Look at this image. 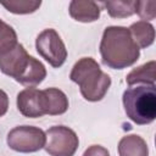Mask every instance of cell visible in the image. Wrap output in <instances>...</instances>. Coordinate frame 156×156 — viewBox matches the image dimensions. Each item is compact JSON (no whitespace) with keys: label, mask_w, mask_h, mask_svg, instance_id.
I'll list each match as a JSON object with an SVG mask.
<instances>
[{"label":"cell","mask_w":156,"mask_h":156,"mask_svg":"<svg viewBox=\"0 0 156 156\" xmlns=\"http://www.w3.org/2000/svg\"><path fill=\"white\" fill-rule=\"evenodd\" d=\"M100 55L105 66L112 69H123L139 60L140 49L134 43L127 27L110 26L102 33Z\"/></svg>","instance_id":"cell-1"},{"label":"cell","mask_w":156,"mask_h":156,"mask_svg":"<svg viewBox=\"0 0 156 156\" xmlns=\"http://www.w3.org/2000/svg\"><path fill=\"white\" fill-rule=\"evenodd\" d=\"M69 79L78 84L82 96L90 102L102 100L111 85L110 76L100 68L93 57L78 60L72 67Z\"/></svg>","instance_id":"cell-2"},{"label":"cell","mask_w":156,"mask_h":156,"mask_svg":"<svg viewBox=\"0 0 156 156\" xmlns=\"http://www.w3.org/2000/svg\"><path fill=\"white\" fill-rule=\"evenodd\" d=\"M123 107L127 117L139 126L150 124L156 118V87L135 85L124 90Z\"/></svg>","instance_id":"cell-3"},{"label":"cell","mask_w":156,"mask_h":156,"mask_svg":"<svg viewBox=\"0 0 156 156\" xmlns=\"http://www.w3.org/2000/svg\"><path fill=\"white\" fill-rule=\"evenodd\" d=\"M45 132L33 126H18L11 129L7 134L6 141L11 150L30 154L41 150L45 145Z\"/></svg>","instance_id":"cell-4"},{"label":"cell","mask_w":156,"mask_h":156,"mask_svg":"<svg viewBox=\"0 0 156 156\" xmlns=\"http://www.w3.org/2000/svg\"><path fill=\"white\" fill-rule=\"evenodd\" d=\"M44 149L50 156H73L79 139L76 132L66 126H54L45 132Z\"/></svg>","instance_id":"cell-5"},{"label":"cell","mask_w":156,"mask_h":156,"mask_svg":"<svg viewBox=\"0 0 156 156\" xmlns=\"http://www.w3.org/2000/svg\"><path fill=\"white\" fill-rule=\"evenodd\" d=\"M35 49L38 54L55 68L61 67L67 58L66 45L58 33L52 28L44 29L39 33L35 39Z\"/></svg>","instance_id":"cell-6"},{"label":"cell","mask_w":156,"mask_h":156,"mask_svg":"<svg viewBox=\"0 0 156 156\" xmlns=\"http://www.w3.org/2000/svg\"><path fill=\"white\" fill-rule=\"evenodd\" d=\"M17 108L28 118H38L46 115V99L43 90L26 88L17 94Z\"/></svg>","instance_id":"cell-7"},{"label":"cell","mask_w":156,"mask_h":156,"mask_svg":"<svg viewBox=\"0 0 156 156\" xmlns=\"http://www.w3.org/2000/svg\"><path fill=\"white\" fill-rule=\"evenodd\" d=\"M29 57L24 46L17 43L13 48L0 54V71L16 80L27 67Z\"/></svg>","instance_id":"cell-8"},{"label":"cell","mask_w":156,"mask_h":156,"mask_svg":"<svg viewBox=\"0 0 156 156\" xmlns=\"http://www.w3.org/2000/svg\"><path fill=\"white\" fill-rule=\"evenodd\" d=\"M68 11L73 20L83 23H89L99 20L101 12L98 2L88 0H72L69 2Z\"/></svg>","instance_id":"cell-9"},{"label":"cell","mask_w":156,"mask_h":156,"mask_svg":"<svg viewBox=\"0 0 156 156\" xmlns=\"http://www.w3.org/2000/svg\"><path fill=\"white\" fill-rule=\"evenodd\" d=\"M46 77V68L45 66L37 60L35 57L30 56L27 67L23 69V72L20 74V77L16 79L22 85H26L28 88H34L39 85Z\"/></svg>","instance_id":"cell-10"},{"label":"cell","mask_w":156,"mask_h":156,"mask_svg":"<svg viewBox=\"0 0 156 156\" xmlns=\"http://www.w3.org/2000/svg\"><path fill=\"white\" fill-rule=\"evenodd\" d=\"M155 68H156V62L149 61L141 66H138L136 68L132 69L127 77L126 82L129 87L133 85H155Z\"/></svg>","instance_id":"cell-11"},{"label":"cell","mask_w":156,"mask_h":156,"mask_svg":"<svg viewBox=\"0 0 156 156\" xmlns=\"http://www.w3.org/2000/svg\"><path fill=\"white\" fill-rule=\"evenodd\" d=\"M119 156H149L146 141L136 134L123 136L118 143Z\"/></svg>","instance_id":"cell-12"},{"label":"cell","mask_w":156,"mask_h":156,"mask_svg":"<svg viewBox=\"0 0 156 156\" xmlns=\"http://www.w3.org/2000/svg\"><path fill=\"white\" fill-rule=\"evenodd\" d=\"M128 29L134 43L138 45L139 49H145L154 44L155 28L151 23L145 21H138V22H134Z\"/></svg>","instance_id":"cell-13"},{"label":"cell","mask_w":156,"mask_h":156,"mask_svg":"<svg viewBox=\"0 0 156 156\" xmlns=\"http://www.w3.org/2000/svg\"><path fill=\"white\" fill-rule=\"evenodd\" d=\"M43 91L46 99V115H63L68 110V98L62 90L58 88H48Z\"/></svg>","instance_id":"cell-14"},{"label":"cell","mask_w":156,"mask_h":156,"mask_svg":"<svg viewBox=\"0 0 156 156\" xmlns=\"http://www.w3.org/2000/svg\"><path fill=\"white\" fill-rule=\"evenodd\" d=\"M135 0H115L105 1L104 6L106 7L108 15L112 18H127L135 13Z\"/></svg>","instance_id":"cell-15"},{"label":"cell","mask_w":156,"mask_h":156,"mask_svg":"<svg viewBox=\"0 0 156 156\" xmlns=\"http://www.w3.org/2000/svg\"><path fill=\"white\" fill-rule=\"evenodd\" d=\"M0 5L4 6L9 12L15 15H28L35 12L40 5V0H10L0 1Z\"/></svg>","instance_id":"cell-16"},{"label":"cell","mask_w":156,"mask_h":156,"mask_svg":"<svg viewBox=\"0 0 156 156\" xmlns=\"http://www.w3.org/2000/svg\"><path fill=\"white\" fill-rule=\"evenodd\" d=\"M17 43V34L15 29L10 24L0 20V54L13 48Z\"/></svg>","instance_id":"cell-17"},{"label":"cell","mask_w":156,"mask_h":156,"mask_svg":"<svg viewBox=\"0 0 156 156\" xmlns=\"http://www.w3.org/2000/svg\"><path fill=\"white\" fill-rule=\"evenodd\" d=\"M135 13L145 22L154 20L156 16V1H136Z\"/></svg>","instance_id":"cell-18"},{"label":"cell","mask_w":156,"mask_h":156,"mask_svg":"<svg viewBox=\"0 0 156 156\" xmlns=\"http://www.w3.org/2000/svg\"><path fill=\"white\" fill-rule=\"evenodd\" d=\"M83 156H110V152L101 145H91L84 151Z\"/></svg>","instance_id":"cell-19"},{"label":"cell","mask_w":156,"mask_h":156,"mask_svg":"<svg viewBox=\"0 0 156 156\" xmlns=\"http://www.w3.org/2000/svg\"><path fill=\"white\" fill-rule=\"evenodd\" d=\"M9 110V96L7 94L0 89V117H2Z\"/></svg>","instance_id":"cell-20"}]
</instances>
